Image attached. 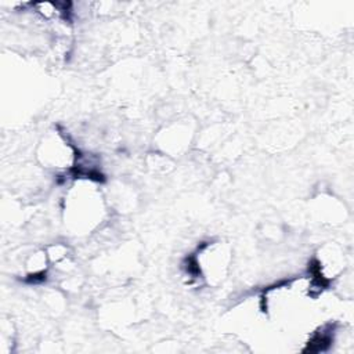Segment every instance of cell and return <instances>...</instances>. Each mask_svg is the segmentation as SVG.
<instances>
[{
	"label": "cell",
	"mask_w": 354,
	"mask_h": 354,
	"mask_svg": "<svg viewBox=\"0 0 354 354\" xmlns=\"http://www.w3.org/2000/svg\"><path fill=\"white\" fill-rule=\"evenodd\" d=\"M104 213L101 195L87 185L75 187L68 196L65 217L75 231H90L98 224Z\"/></svg>",
	"instance_id": "obj_1"
},
{
	"label": "cell",
	"mask_w": 354,
	"mask_h": 354,
	"mask_svg": "<svg viewBox=\"0 0 354 354\" xmlns=\"http://www.w3.org/2000/svg\"><path fill=\"white\" fill-rule=\"evenodd\" d=\"M39 158L43 163L51 167H68V165L75 163L76 155L71 144L59 134L50 136L41 144Z\"/></svg>",
	"instance_id": "obj_2"
}]
</instances>
